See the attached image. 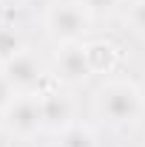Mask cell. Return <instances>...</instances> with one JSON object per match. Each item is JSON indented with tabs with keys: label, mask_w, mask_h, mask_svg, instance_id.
I'll return each instance as SVG.
<instances>
[{
	"label": "cell",
	"mask_w": 145,
	"mask_h": 147,
	"mask_svg": "<svg viewBox=\"0 0 145 147\" xmlns=\"http://www.w3.org/2000/svg\"><path fill=\"white\" fill-rule=\"evenodd\" d=\"M14 96H17V91H14V88L6 82V76L0 74V113L12 105V99H14Z\"/></svg>",
	"instance_id": "11"
},
{
	"label": "cell",
	"mask_w": 145,
	"mask_h": 147,
	"mask_svg": "<svg viewBox=\"0 0 145 147\" xmlns=\"http://www.w3.org/2000/svg\"><path fill=\"white\" fill-rule=\"evenodd\" d=\"M94 108L111 125H134L142 116V93L134 82L111 79V82H103L97 88Z\"/></svg>",
	"instance_id": "1"
},
{
	"label": "cell",
	"mask_w": 145,
	"mask_h": 147,
	"mask_svg": "<svg viewBox=\"0 0 145 147\" xmlns=\"http://www.w3.org/2000/svg\"><path fill=\"white\" fill-rule=\"evenodd\" d=\"M60 147H97L94 133L85 125H71L68 130L60 133Z\"/></svg>",
	"instance_id": "8"
},
{
	"label": "cell",
	"mask_w": 145,
	"mask_h": 147,
	"mask_svg": "<svg viewBox=\"0 0 145 147\" xmlns=\"http://www.w3.org/2000/svg\"><path fill=\"white\" fill-rule=\"evenodd\" d=\"M54 76L63 85H83L91 74V62H88V48L83 42H66L60 45V51L54 57Z\"/></svg>",
	"instance_id": "5"
},
{
	"label": "cell",
	"mask_w": 145,
	"mask_h": 147,
	"mask_svg": "<svg viewBox=\"0 0 145 147\" xmlns=\"http://www.w3.org/2000/svg\"><path fill=\"white\" fill-rule=\"evenodd\" d=\"M83 3H85V9H88L91 14H97V11H111V9L120 6V0H83Z\"/></svg>",
	"instance_id": "12"
},
{
	"label": "cell",
	"mask_w": 145,
	"mask_h": 147,
	"mask_svg": "<svg viewBox=\"0 0 145 147\" xmlns=\"http://www.w3.org/2000/svg\"><path fill=\"white\" fill-rule=\"evenodd\" d=\"M88 62H91V71L94 74H111L120 62V51L117 45H111L105 40H97V42H88Z\"/></svg>",
	"instance_id": "7"
},
{
	"label": "cell",
	"mask_w": 145,
	"mask_h": 147,
	"mask_svg": "<svg viewBox=\"0 0 145 147\" xmlns=\"http://www.w3.org/2000/svg\"><path fill=\"white\" fill-rule=\"evenodd\" d=\"M23 51V42H20V37L14 31H9V28H0V65L6 62V59H12L14 54Z\"/></svg>",
	"instance_id": "9"
},
{
	"label": "cell",
	"mask_w": 145,
	"mask_h": 147,
	"mask_svg": "<svg viewBox=\"0 0 145 147\" xmlns=\"http://www.w3.org/2000/svg\"><path fill=\"white\" fill-rule=\"evenodd\" d=\"M0 125L6 133L17 139H31L43 130V113H40V93H17L12 105L0 113Z\"/></svg>",
	"instance_id": "3"
},
{
	"label": "cell",
	"mask_w": 145,
	"mask_h": 147,
	"mask_svg": "<svg viewBox=\"0 0 145 147\" xmlns=\"http://www.w3.org/2000/svg\"><path fill=\"white\" fill-rule=\"evenodd\" d=\"M0 74L6 76V82L17 93H37V88H40L43 79H46L43 62H40L34 54H29V51H20V54H14L12 59H6V62L0 65Z\"/></svg>",
	"instance_id": "4"
},
{
	"label": "cell",
	"mask_w": 145,
	"mask_h": 147,
	"mask_svg": "<svg viewBox=\"0 0 145 147\" xmlns=\"http://www.w3.org/2000/svg\"><path fill=\"white\" fill-rule=\"evenodd\" d=\"M91 14L83 0H57L46 11V31L49 37L66 45V42H80L83 34L91 28Z\"/></svg>",
	"instance_id": "2"
},
{
	"label": "cell",
	"mask_w": 145,
	"mask_h": 147,
	"mask_svg": "<svg viewBox=\"0 0 145 147\" xmlns=\"http://www.w3.org/2000/svg\"><path fill=\"white\" fill-rule=\"evenodd\" d=\"M128 17H131V26H134L140 34H145V0H131Z\"/></svg>",
	"instance_id": "10"
},
{
	"label": "cell",
	"mask_w": 145,
	"mask_h": 147,
	"mask_svg": "<svg viewBox=\"0 0 145 147\" xmlns=\"http://www.w3.org/2000/svg\"><path fill=\"white\" fill-rule=\"evenodd\" d=\"M40 113H43V130L63 133L74 125V102L60 91L40 93Z\"/></svg>",
	"instance_id": "6"
}]
</instances>
